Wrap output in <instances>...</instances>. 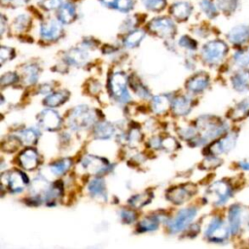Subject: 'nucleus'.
I'll use <instances>...</instances> for the list:
<instances>
[{
  "label": "nucleus",
  "mask_w": 249,
  "mask_h": 249,
  "mask_svg": "<svg viewBox=\"0 0 249 249\" xmlns=\"http://www.w3.org/2000/svg\"><path fill=\"white\" fill-rule=\"evenodd\" d=\"M196 129V136L189 142L190 146L197 147L202 146L221 136L228 128L226 123L215 116H200L198 117L195 124Z\"/></svg>",
  "instance_id": "nucleus-1"
},
{
  "label": "nucleus",
  "mask_w": 249,
  "mask_h": 249,
  "mask_svg": "<svg viewBox=\"0 0 249 249\" xmlns=\"http://www.w3.org/2000/svg\"><path fill=\"white\" fill-rule=\"evenodd\" d=\"M98 118V111L96 109L80 104L68 112L66 124L73 131H81L93 127L99 121Z\"/></svg>",
  "instance_id": "nucleus-2"
},
{
  "label": "nucleus",
  "mask_w": 249,
  "mask_h": 249,
  "mask_svg": "<svg viewBox=\"0 0 249 249\" xmlns=\"http://www.w3.org/2000/svg\"><path fill=\"white\" fill-rule=\"evenodd\" d=\"M128 76L124 71L110 73L107 81V89L110 96L118 103L127 104L131 100L128 90Z\"/></svg>",
  "instance_id": "nucleus-3"
},
{
  "label": "nucleus",
  "mask_w": 249,
  "mask_h": 249,
  "mask_svg": "<svg viewBox=\"0 0 249 249\" xmlns=\"http://www.w3.org/2000/svg\"><path fill=\"white\" fill-rule=\"evenodd\" d=\"M29 177L27 174L19 169H12L1 174V186L7 188L12 195H18L24 191L29 184Z\"/></svg>",
  "instance_id": "nucleus-4"
},
{
  "label": "nucleus",
  "mask_w": 249,
  "mask_h": 249,
  "mask_svg": "<svg viewBox=\"0 0 249 249\" xmlns=\"http://www.w3.org/2000/svg\"><path fill=\"white\" fill-rule=\"evenodd\" d=\"M197 214V209L195 206H189L182 208L176 212V214L168 219L166 222V228L170 234L180 233L186 231Z\"/></svg>",
  "instance_id": "nucleus-5"
},
{
  "label": "nucleus",
  "mask_w": 249,
  "mask_h": 249,
  "mask_svg": "<svg viewBox=\"0 0 249 249\" xmlns=\"http://www.w3.org/2000/svg\"><path fill=\"white\" fill-rule=\"evenodd\" d=\"M81 166L88 174L103 176L113 171L114 165L104 157L96 155H86L81 160Z\"/></svg>",
  "instance_id": "nucleus-6"
},
{
  "label": "nucleus",
  "mask_w": 249,
  "mask_h": 249,
  "mask_svg": "<svg viewBox=\"0 0 249 249\" xmlns=\"http://www.w3.org/2000/svg\"><path fill=\"white\" fill-rule=\"evenodd\" d=\"M228 53V45L222 40H211L205 43L201 48V57L208 64H217L221 62Z\"/></svg>",
  "instance_id": "nucleus-7"
},
{
  "label": "nucleus",
  "mask_w": 249,
  "mask_h": 249,
  "mask_svg": "<svg viewBox=\"0 0 249 249\" xmlns=\"http://www.w3.org/2000/svg\"><path fill=\"white\" fill-rule=\"evenodd\" d=\"M148 30L160 38L171 39L176 34V25L174 21L166 17H159L151 19L147 24Z\"/></svg>",
  "instance_id": "nucleus-8"
},
{
  "label": "nucleus",
  "mask_w": 249,
  "mask_h": 249,
  "mask_svg": "<svg viewBox=\"0 0 249 249\" xmlns=\"http://www.w3.org/2000/svg\"><path fill=\"white\" fill-rule=\"evenodd\" d=\"M37 124L40 129L54 132L61 128L62 126V118L59 113L53 108L47 107L43 109L36 117Z\"/></svg>",
  "instance_id": "nucleus-9"
},
{
  "label": "nucleus",
  "mask_w": 249,
  "mask_h": 249,
  "mask_svg": "<svg viewBox=\"0 0 249 249\" xmlns=\"http://www.w3.org/2000/svg\"><path fill=\"white\" fill-rule=\"evenodd\" d=\"M196 192V187L192 183L181 184L169 188L165 196L168 201L175 205H182L187 202Z\"/></svg>",
  "instance_id": "nucleus-10"
},
{
  "label": "nucleus",
  "mask_w": 249,
  "mask_h": 249,
  "mask_svg": "<svg viewBox=\"0 0 249 249\" xmlns=\"http://www.w3.org/2000/svg\"><path fill=\"white\" fill-rule=\"evenodd\" d=\"M230 231V227L221 218L215 217L208 224L204 235L209 242L220 243L228 239Z\"/></svg>",
  "instance_id": "nucleus-11"
},
{
  "label": "nucleus",
  "mask_w": 249,
  "mask_h": 249,
  "mask_svg": "<svg viewBox=\"0 0 249 249\" xmlns=\"http://www.w3.org/2000/svg\"><path fill=\"white\" fill-rule=\"evenodd\" d=\"M231 196V186L223 180L214 182L207 190L206 196L209 201L216 205H222L226 203Z\"/></svg>",
  "instance_id": "nucleus-12"
},
{
  "label": "nucleus",
  "mask_w": 249,
  "mask_h": 249,
  "mask_svg": "<svg viewBox=\"0 0 249 249\" xmlns=\"http://www.w3.org/2000/svg\"><path fill=\"white\" fill-rule=\"evenodd\" d=\"M63 34L62 23L55 18H49L40 25V36L46 42H55Z\"/></svg>",
  "instance_id": "nucleus-13"
},
{
  "label": "nucleus",
  "mask_w": 249,
  "mask_h": 249,
  "mask_svg": "<svg viewBox=\"0 0 249 249\" xmlns=\"http://www.w3.org/2000/svg\"><path fill=\"white\" fill-rule=\"evenodd\" d=\"M18 164L25 171L35 170L40 163V156L38 151L32 146H26L17 158Z\"/></svg>",
  "instance_id": "nucleus-14"
},
{
  "label": "nucleus",
  "mask_w": 249,
  "mask_h": 249,
  "mask_svg": "<svg viewBox=\"0 0 249 249\" xmlns=\"http://www.w3.org/2000/svg\"><path fill=\"white\" fill-rule=\"evenodd\" d=\"M89 59V50L83 46L69 49L63 55V63L67 66L82 67Z\"/></svg>",
  "instance_id": "nucleus-15"
},
{
  "label": "nucleus",
  "mask_w": 249,
  "mask_h": 249,
  "mask_svg": "<svg viewBox=\"0 0 249 249\" xmlns=\"http://www.w3.org/2000/svg\"><path fill=\"white\" fill-rule=\"evenodd\" d=\"M194 106V99L188 94L175 95L172 98L170 111L175 117H185L189 115Z\"/></svg>",
  "instance_id": "nucleus-16"
},
{
  "label": "nucleus",
  "mask_w": 249,
  "mask_h": 249,
  "mask_svg": "<svg viewBox=\"0 0 249 249\" xmlns=\"http://www.w3.org/2000/svg\"><path fill=\"white\" fill-rule=\"evenodd\" d=\"M210 80L208 74L205 72H197L194 74L192 77H190L186 84L185 88L188 92L192 94H198L203 92L209 86Z\"/></svg>",
  "instance_id": "nucleus-17"
},
{
  "label": "nucleus",
  "mask_w": 249,
  "mask_h": 249,
  "mask_svg": "<svg viewBox=\"0 0 249 249\" xmlns=\"http://www.w3.org/2000/svg\"><path fill=\"white\" fill-rule=\"evenodd\" d=\"M236 142L235 133H228L220 140L214 141L207 149V156H219L231 151Z\"/></svg>",
  "instance_id": "nucleus-18"
},
{
  "label": "nucleus",
  "mask_w": 249,
  "mask_h": 249,
  "mask_svg": "<svg viewBox=\"0 0 249 249\" xmlns=\"http://www.w3.org/2000/svg\"><path fill=\"white\" fill-rule=\"evenodd\" d=\"M88 193L89 195L95 200L99 202H106L108 196H107V189H106V182L103 176H94L89 183H88Z\"/></svg>",
  "instance_id": "nucleus-19"
},
{
  "label": "nucleus",
  "mask_w": 249,
  "mask_h": 249,
  "mask_svg": "<svg viewBox=\"0 0 249 249\" xmlns=\"http://www.w3.org/2000/svg\"><path fill=\"white\" fill-rule=\"evenodd\" d=\"M64 193L63 182L61 180H56L52 182L47 190L42 195L43 203L48 206L55 205L61 198Z\"/></svg>",
  "instance_id": "nucleus-20"
},
{
  "label": "nucleus",
  "mask_w": 249,
  "mask_h": 249,
  "mask_svg": "<svg viewBox=\"0 0 249 249\" xmlns=\"http://www.w3.org/2000/svg\"><path fill=\"white\" fill-rule=\"evenodd\" d=\"M164 219L168 221V218H164V215H160L159 213H152L144 217L137 223L136 231L138 233L155 231L160 228V224L162 223Z\"/></svg>",
  "instance_id": "nucleus-21"
},
{
  "label": "nucleus",
  "mask_w": 249,
  "mask_h": 249,
  "mask_svg": "<svg viewBox=\"0 0 249 249\" xmlns=\"http://www.w3.org/2000/svg\"><path fill=\"white\" fill-rule=\"evenodd\" d=\"M172 98L173 96L168 93H161L153 96L150 102L151 111L156 115L165 114L168 110H170Z\"/></svg>",
  "instance_id": "nucleus-22"
},
{
  "label": "nucleus",
  "mask_w": 249,
  "mask_h": 249,
  "mask_svg": "<svg viewBox=\"0 0 249 249\" xmlns=\"http://www.w3.org/2000/svg\"><path fill=\"white\" fill-rule=\"evenodd\" d=\"M73 165V160L70 158H60L57 159L55 160H53V162H51L47 169H48V173L52 176V177H62L64 176L72 167Z\"/></svg>",
  "instance_id": "nucleus-23"
},
{
  "label": "nucleus",
  "mask_w": 249,
  "mask_h": 249,
  "mask_svg": "<svg viewBox=\"0 0 249 249\" xmlns=\"http://www.w3.org/2000/svg\"><path fill=\"white\" fill-rule=\"evenodd\" d=\"M116 134V126L107 121L99 120L92 127L93 138L97 140H109Z\"/></svg>",
  "instance_id": "nucleus-24"
},
{
  "label": "nucleus",
  "mask_w": 249,
  "mask_h": 249,
  "mask_svg": "<svg viewBox=\"0 0 249 249\" xmlns=\"http://www.w3.org/2000/svg\"><path fill=\"white\" fill-rule=\"evenodd\" d=\"M20 80L26 87L33 86L37 83L40 76V67L36 63H25L20 69Z\"/></svg>",
  "instance_id": "nucleus-25"
},
{
  "label": "nucleus",
  "mask_w": 249,
  "mask_h": 249,
  "mask_svg": "<svg viewBox=\"0 0 249 249\" xmlns=\"http://www.w3.org/2000/svg\"><path fill=\"white\" fill-rule=\"evenodd\" d=\"M228 40L233 45H243L249 42V25L238 24L232 27L227 34Z\"/></svg>",
  "instance_id": "nucleus-26"
},
{
  "label": "nucleus",
  "mask_w": 249,
  "mask_h": 249,
  "mask_svg": "<svg viewBox=\"0 0 249 249\" xmlns=\"http://www.w3.org/2000/svg\"><path fill=\"white\" fill-rule=\"evenodd\" d=\"M171 17L178 20V21H185L187 20L193 12V6L190 2L187 1H180L175 2L171 5L169 9Z\"/></svg>",
  "instance_id": "nucleus-27"
},
{
  "label": "nucleus",
  "mask_w": 249,
  "mask_h": 249,
  "mask_svg": "<svg viewBox=\"0 0 249 249\" xmlns=\"http://www.w3.org/2000/svg\"><path fill=\"white\" fill-rule=\"evenodd\" d=\"M70 97V92L67 89H57L53 90L51 93L47 94L43 100V104L46 107L51 108H56L58 106H61Z\"/></svg>",
  "instance_id": "nucleus-28"
},
{
  "label": "nucleus",
  "mask_w": 249,
  "mask_h": 249,
  "mask_svg": "<svg viewBox=\"0 0 249 249\" xmlns=\"http://www.w3.org/2000/svg\"><path fill=\"white\" fill-rule=\"evenodd\" d=\"M16 135L19 138L22 145L33 146L35 145L40 137V127H24L18 130Z\"/></svg>",
  "instance_id": "nucleus-29"
},
{
  "label": "nucleus",
  "mask_w": 249,
  "mask_h": 249,
  "mask_svg": "<svg viewBox=\"0 0 249 249\" xmlns=\"http://www.w3.org/2000/svg\"><path fill=\"white\" fill-rule=\"evenodd\" d=\"M242 223V209L239 205L233 204L229 209V227L232 234L239 231Z\"/></svg>",
  "instance_id": "nucleus-30"
},
{
  "label": "nucleus",
  "mask_w": 249,
  "mask_h": 249,
  "mask_svg": "<svg viewBox=\"0 0 249 249\" xmlns=\"http://www.w3.org/2000/svg\"><path fill=\"white\" fill-rule=\"evenodd\" d=\"M77 12L76 7L73 3L66 2L61 7L58 8L57 11V19L62 24H69L76 19Z\"/></svg>",
  "instance_id": "nucleus-31"
},
{
  "label": "nucleus",
  "mask_w": 249,
  "mask_h": 249,
  "mask_svg": "<svg viewBox=\"0 0 249 249\" xmlns=\"http://www.w3.org/2000/svg\"><path fill=\"white\" fill-rule=\"evenodd\" d=\"M128 85L131 90L142 99L151 98V91L148 87L141 81V79L136 75H131L128 78Z\"/></svg>",
  "instance_id": "nucleus-32"
},
{
  "label": "nucleus",
  "mask_w": 249,
  "mask_h": 249,
  "mask_svg": "<svg viewBox=\"0 0 249 249\" xmlns=\"http://www.w3.org/2000/svg\"><path fill=\"white\" fill-rule=\"evenodd\" d=\"M153 196H154L153 193H151L150 191H144L131 196L128 198L127 203L130 207L134 209H141L152 201Z\"/></svg>",
  "instance_id": "nucleus-33"
},
{
  "label": "nucleus",
  "mask_w": 249,
  "mask_h": 249,
  "mask_svg": "<svg viewBox=\"0 0 249 249\" xmlns=\"http://www.w3.org/2000/svg\"><path fill=\"white\" fill-rule=\"evenodd\" d=\"M145 35L146 33L143 29H133L124 37L123 45L126 49L137 48L145 38Z\"/></svg>",
  "instance_id": "nucleus-34"
},
{
  "label": "nucleus",
  "mask_w": 249,
  "mask_h": 249,
  "mask_svg": "<svg viewBox=\"0 0 249 249\" xmlns=\"http://www.w3.org/2000/svg\"><path fill=\"white\" fill-rule=\"evenodd\" d=\"M122 137L129 147L136 148L143 139V133L139 126H130L126 132L122 134Z\"/></svg>",
  "instance_id": "nucleus-35"
},
{
  "label": "nucleus",
  "mask_w": 249,
  "mask_h": 249,
  "mask_svg": "<svg viewBox=\"0 0 249 249\" xmlns=\"http://www.w3.org/2000/svg\"><path fill=\"white\" fill-rule=\"evenodd\" d=\"M231 84L237 91L249 90V70H240L231 78Z\"/></svg>",
  "instance_id": "nucleus-36"
},
{
  "label": "nucleus",
  "mask_w": 249,
  "mask_h": 249,
  "mask_svg": "<svg viewBox=\"0 0 249 249\" xmlns=\"http://www.w3.org/2000/svg\"><path fill=\"white\" fill-rule=\"evenodd\" d=\"M248 115H249V97H246L245 99L241 100L230 112V117L234 121L241 120L247 117Z\"/></svg>",
  "instance_id": "nucleus-37"
},
{
  "label": "nucleus",
  "mask_w": 249,
  "mask_h": 249,
  "mask_svg": "<svg viewBox=\"0 0 249 249\" xmlns=\"http://www.w3.org/2000/svg\"><path fill=\"white\" fill-rule=\"evenodd\" d=\"M119 217L123 224L131 225L137 220V213L132 207H123L119 210Z\"/></svg>",
  "instance_id": "nucleus-38"
},
{
  "label": "nucleus",
  "mask_w": 249,
  "mask_h": 249,
  "mask_svg": "<svg viewBox=\"0 0 249 249\" xmlns=\"http://www.w3.org/2000/svg\"><path fill=\"white\" fill-rule=\"evenodd\" d=\"M30 24H31L30 17L26 14H20L15 18L13 22V27H14V30L17 32H24L29 28Z\"/></svg>",
  "instance_id": "nucleus-39"
},
{
  "label": "nucleus",
  "mask_w": 249,
  "mask_h": 249,
  "mask_svg": "<svg viewBox=\"0 0 249 249\" xmlns=\"http://www.w3.org/2000/svg\"><path fill=\"white\" fill-rule=\"evenodd\" d=\"M21 145L22 143L16 134L10 135L7 137V139L2 141V149L7 153H13L17 151Z\"/></svg>",
  "instance_id": "nucleus-40"
},
{
  "label": "nucleus",
  "mask_w": 249,
  "mask_h": 249,
  "mask_svg": "<svg viewBox=\"0 0 249 249\" xmlns=\"http://www.w3.org/2000/svg\"><path fill=\"white\" fill-rule=\"evenodd\" d=\"M180 147L179 142L176 138L170 136V135H161V147L160 150L166 152V153H172L176 150H178Z\"/></svg>",
  "instance_id": "nucleus-41"
},
{
  "label": "nucleus",
  "mask_w": 249,
  "mask_h": 249,
  "mask_svg": "<svg viewBox=\"0 0 249 249\" xmlns=\"http://www.w3.org/2000/svg\"><path fill=\"white\" fill-rule=\"evenodd\" d=\"M199 8L209 18H215L218 15V7L211 0H200Z\"/></svg>",
  "instance_id": "nucleus-42"
},
{
  "label": "nucleus",
  "mask_w": 249,
  "mask_h": 249,
  "mask_svg": "<svg viewBox=\"0 0 249 249\" xmlns=\"http://www.w3.org/2000/svg\"><path fill=\"white\" fill-rule=\"evenodd\" d=\"M239 6V0H217V7L225 14H232Z\"/></svg>",
  "instance_id": "nucleus-43"
},
{
  "label": "nucleus",
  "mask_w": 249,
  "mask_h": 249,
  "mask_svg": "<svg viewBox=\"0 0 249 249\" xmlns=\"http://www.w3.org/2000/svg\"><path fill=\"white\" fill-rule=\"evenodd\" d=\"M19 81H20V76L17 72L10 71V72H6L1 76L0 83L2 88H7V87L15 86Z\"/></svg>",
  "instance_id": "nucleus-44"
},
{
  "label": "nucleus",
  "mask_w": 249,
  "mask_h": 249,
  "mask_svg": "<svg viewBox=\"0 0 249 249\" xmlns=\"http://www.w3.org/2000/svg\"><path fill=\"white\" fill-rule=\"evenodd\" d=\"M234 63L239 67H246L249 65V48L246 50L237 51L233 55Z\"/></svg>",
  "instance_id": "nucleus-45"
},
{
  "label": "nucleus",
  "mask_w": 249,
  "mask_h": 249,
  "mask_svg": "<svg viewBox=\"0 0 249 249\" xmlns=\"http://www.w3.org/2000/svg\"><path fill=\"white\" fill-rule=\"evenodd\" d=\"M144 7L152 12L160 13L166 6V0H142Z\"/></svg>",
  "instance_id": "nucleus-46"
},
{
  "label": "nucleus",
  "mask_w": 249,
  "mask_h": 249,
  "mask_svg": "<svg viewBox=\"0 0 249 249\" xmlns=\"http://www.w3.org/2000/svg\"><path fill=\"white\" fill-rule=\"evenodd\" d=\"M178 45L190 52H194L197 49V42L189 35H182L178 40Z\"/></svg>",
  "instance_id": "nucleus-47"
},
{
  "label": "nucleus",
  "mask_w": 249,
  "mask_h": 249,
  "mask_svg": "<svg viewBox=\"0 0 249 249\" xmlns=\"http://www.w3.org/2000/svg\"><path fill=\"white\" fill-rule=\"evenodd\" d=\"M16 56V52L13 48L8 46H2L0 49V59L1 64L6 63L7 61L12 60Z\"/></svg>",
  "instance_id": "nucleus-48"
},
{
  "label": "nucleus",
  "mask_w": 249,
  "mask_h": 249,
  "mask_svg": "<svg viewBox=\"0 0 249 249\" xmlns=\"http://www.w3.org/2000/svg\"><path fill=\"white\" fill-rule=\"evenodd\" d=\"M134 7L133 0H116L115 2V10H118L122 13H128Z\"/></svg>",
  "instance_id": "nucleus-49"
},
{
  "label": "nucleus",
  "mask_w": 249,
  "mask_h": 249,
  "mask_svg": "<svg viewBox=\"0 0 249 249\" xmlns=\"http://www.w3.org/2000/svg\"><path fill=\"white\" fill-rule=\"evenodd\" d=\"M66 2H67V0H44L42 2V6L45 10L51 11V10L58 9Z\"/></svg>",
  "instance_id": "nucleus-50"
},
{
  "label": "nucleus",
  "mask_w": 249,
  "mask_h": 249,
  "mask_svg": "<svg viewBox=\"0 0 249 249\" xmlns=\"http://www.w3.org/2000/svg\"><path fill=\"white\" fill-rule=\"evenodd\" d=\"M136 23H137V20L135 17H130L123 22V24L121 25V29L124 32H129L134 29V27L136 26Z\"/></svg>",
  "instance_id": "nucleus-51"
},
{
  "label": "nucleus",
  "mask_w": 249,
  "mask_h": 249,
  "mask_svg": "<svg viewBox=\"0 0 249 249\" xmlns=\"http://www.w3.org/2000/svg\"><path fill=\"white\" fill-rule=\"evenodd\" d=\"M53 90V85L51 83L41 84L37 88V92L40 93V94H45V95L51 93Z\"/></svg>",
  "instance_id": "nucleus-52"
},
{
  "label": "nucleus",
  "mask_w": 249,
  "mask_h": 249,
  "mask_svg": "<svg viewBox=\"0 0 249 249\" xmlns=\"http://www.w3.org/2000/svg\"><path fill=\"white\" fill-rule=\"evenodd\" d=\"M25 1L24 0H2L3 4H10V5H21Z\"/></svg>",
  "instance_id": "nucleus-53"
},
{
  "label": "nucleus",
  "mask_w": 249,
  "mask_h": 249,
  "mask_svg": "<svg viewBox=\"0 0 249 249\" xmlns=\"http://www.w3.org/2000/svg\"><path fill=\"white\" fill-rule=\"evenodd\" d=\"M104 6L110 8V9H114L115 7V2L116 0H99Z\"/></svg>",
  "instance_id": "nucleus-54"
},
{
  "label": "nucleus",
  "mask_w": 249,
  "mask_h": 249,
  "mask_svg": "<svg viewBox=\"0 0 249 249\" xmlns=\"http://www.w3.org/2000/svg\"><path fill=\"white\" fill-rule=\"evenodd\" d=\"M239 166L244 170H249V161H240Z\"/></svg>",
  "instance_id": "nucleus-55"
}]
</instances>
